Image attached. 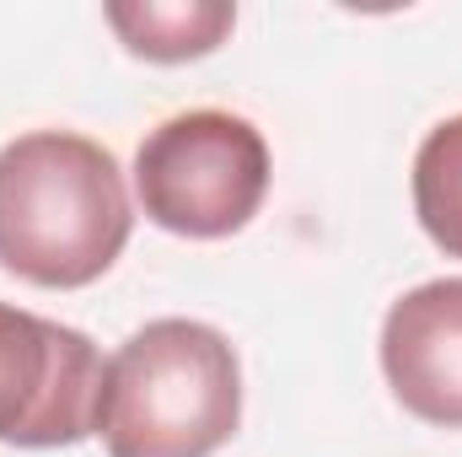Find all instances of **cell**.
I'll list each match as a JSON object with an SVG mask.
<instances>
[{"instance_id": "8992f818", "label": "cell", "mask_w": 462, "mask_h": 457, "mask_svg": "<svg viewBox=\"0 0 462 457\" xmlns=\"http://www.w3.org/2000/svg\"><path fill=\"white\" fill-rule=\"evenodd\" d=\"M108 27L124 38L129 54L156 65H183L226 43L236 27V5L226 0H114Z\"/></svg>"}, {"instance_id": "277c9868", "label": "cell", "mask_w": 462, "mask_h": 457, "mask_svg": "<svg viewBox=\"0 0 462 457\" xmlns=\"http://www.w3.org/2000/svg\"><path fill=\"white\" fill-rule=\"evenodd\" d=\"M108 360L81 329L0 302V442L76 447L97 436Z\"/></svg>"}, {"instance_id": "6da1fadb", "label": "cell", "mask_w": 462, "mask_h": 457, "mask_svg": "<svg viewBox=\"0 0 462 457\" xmlns=\"http://www.w3.org/2000/svg\"><path fill=\"white\" fill-rule=\"evenodd\" d=\"M134 205L114 151L32 129L0 145V264L32 285L76 291L114 269L129 242Z\"/></svg>"}, {"instance_id": "5b68a950", "label": "cell", "mask_w": 462, "mask_h": 457, "mask_svg": "<svg viewBox=\"0 0 462 457\" xmlns=\"http://www.w3.org/2000/svg\"><path fill=\"white\" fill-rule=\"evenodd\" d=\"M382 371L414 420L462 431V280H425L387 307Z\"/></svg>"}, {"instance_id": "3957f363", "label": "cell", "mask_w": 462, "mask_h": 457, "mask_svg": "<svg viewBox=\"0 0 462 457\" xmlns=\"http://www.w3.org/2000/svg\"><path fill=\"white\" fill-rule=\"evenodd\" d=\"M134 194L162 231L231 237L269 194V145L242 114H172L134 151Z\"/></svg>"}, {"instance_id": "52a82bcc", "label": "cell", "mask_w": 462, "mask_h": 457, "mask_svg": "<svg viewBox=\"0 0 462 457\" xmlns=\"http://www.w3.org/2000/svg\"><path fill=\"white\" fill-rule=\"evenodd\" d=\"M414 216L425 237L447 253L462 258V114L441 118L414 156Z\"/></svg>"}, {"instance_id": "7a4b0ae2", "label": "cell", "mask_w": 462, "mask_h": 457, "mask_svg": "<svg viewBox=\"0 0 462 457\" xmlns=\"http://www.w3.org/2000/svg\"><path fill=\"white\" fill-rule=\"evenodd\" d=\"M242 425V366L221 329L156 318L103 371L97 436L108 457H210Z\"/></svg>"}]
</instances>
